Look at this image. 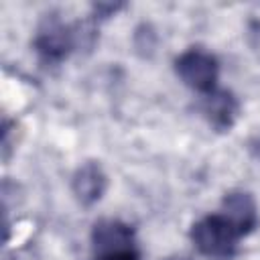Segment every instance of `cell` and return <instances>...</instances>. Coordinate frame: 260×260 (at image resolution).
Masks as SVG:
<instances>
[{
  "instance_id": "cell-8",
  "label": "cell",
  "mask_w": 260,
  "mask_h": 260,
  "mask_svg": "<svg viewBox=\"0 0 260 260\" xmlns=\"http://www.w3.org/2000/svg\"><path fill=\"white\" fill-rule=\"evenodd\" d=\"M93 260H140L136 248H122V250H112V252H102L95 254Z\"/></svg>"
},
{
  "instance_id": "cell-1",
  "label": "cell",
  "mask_w": 260,
  "mask_h": 260,
  "mask_svg": "<svg viewBox=\"0 0 260 260\" xmlns=\"http://www.w3.org/2000/svg\"><path fill=\"white\" fill-rule=\"evenodd\" d=\"M240 238L242 232L223 213L207 215L191 228V242L209 258H230L236 252Z\"/></svg>"
},
{
  "instance_id": "cell-5",
  "label": "cell",
  "mask_w": 260,
  "mask_h": 260,
  "mask_svg": "<svg viewBox=\"0 0 260 260\" xmlns=\"http://www.w3.org/2000/svg\"><path fill=\"white\" fill-rule=\"evenodd\" d=\"M106 175L98 162H85L73 175V193L83 205L95 203L106 191Z\"/></svg>"
},
{
  "instance_id": "cell-2",
  "label": "cell",
  "mask_w": 260,
  "mask_h": 260,
  "mask_svg": "<svg viewBox=\"0 0 260 260\" xmlns=\"http://www.w3.org/2000/svg\"><path fill=\"white\" fill-rule=\"evenodd\" d=\"M175 71L183 79L185 85L199 93H211L215 91L219 65L213 55L201 51V49H189L175 61Z\"/></svg>"
},
{
  "instance_id": "cell-7",
  "label": "cell",
  "mask_w": 260,
  "mask_h": 260,
  "mask_svg": "<svg viewBox=\"0 0 260 260\" xmlns=\"http://www.w3.org/2000/svg\"><path fill=\"white\" fill-rule=\"evenodd\" d=\"M203 112L207 114L209 122L215 128L225 130V128H230L234 124V118H236V112H238V104L232 98V93H228V91H211L205 98Z\"/></svg>"
},
{
  "instance_id": "cell-9",
  "label": "cell",
  "mask_w": 260,
  "mask_h": 260,
  "mask_svg": "<svg viewBox=\"0 0 260 260\" xmlns=\"http://www.w3.org/2000/svg\"><path fill=\"white\" fill-rule=\"evenodd\" d=\"M167 260H187V258H181V256H171V258H167Z\"/></svg>"
},
{
  "instance_id": "cell-4",
  "label": "cell",
  "mask_w": 260,
  "mask_h": 260,
  "mask_svg": "<svg viewBox=\"0 0 260 260\" xmlns=\"http://www.w3.org/2000/svg\"><path fill=\"white\" fill-rule=\"evenodd\" d=\"M91 244H93V254L132 248L134 232L130 230V225H126L118 219H102L93 225Z\"/></svg>"
},
{
  "instance_id": "cell-6",
  "label": "cell",
  "mask_w": 260,
  "mask_h": 260,
  "mask_svg": "<svg viewBox=\"0 0 260 260\" xmlns=\"http://www.w3.org/2000/svg\"><path fill=\"white\" fill-rule=\"evenodd\" d=\"M221 213L242 232L250 234L256 225V203L248 193H230L221 203Z\"/></svg>"
},
{
  "instance_id": "cell-3",
  "label": "cell",
  "mask_w": 260,
  "mask_h": 260,
  "mask_svg": "<svg viewBox=\"0 0 260 260\" xmlns=\"http://www.w3.org/2000/svg\"><path fill=\"white\" fill-rule=\"evenodd\" d=\"M75 45V32L69 24L59 20L57 16H47L39 26L35 37V49L39 57L47 63L63 61Z\"/></svg>"
}]
</instances>
